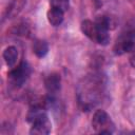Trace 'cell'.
<instances>
[{"instance_id":"9c48e42d","label":"cell","mask_w":135,"mask_h":135,"mask_svg":"<svg viewBox=\"0 0 135 135\" xmlns=\"http://www.w3.org/2000/svg\"><path fill=\"white\" fill-rule=\"evenodd\" d=\"M33 52L37 57L42 58L47 54L49 45L44 40H36L33 44Z\"/></svg>"},{"instance_id":"5b68a950","label":"cell","mask_w":135,"mask_h":135,"mask_svg":"<svg viewBox=\"0 0 135 135\" xmlns=\"http://www.w3.org/2000/svg\"><path fill=\"white\" fill-rule=\"evenodd\" d=\"M31 68L26 61H21L15 69H13L8 73V79L12 84L15 86H21L30 77Z\"/></svg>"},{"instance_id":"277c9868","label":"cell","mask_w":135,"mask_h":135,"mask_svg":"<svg viewBox=\"0 0 135 135\" xmlns=\"http://www.w3.org/2000/svg\"><path fill=\"white\" fill-rule=\"evenodd\" d=\"M134 31H127L122 33L114 43L113 52L115 55H123L126 53H130L134 50L135 42H134Z\"/></svg>"},{"instance_id":"30bf717a","label":"cell","mask_w":135,"mask_h":135,"mask_svg":"<svg viewBox=\"0 0 135 135\" xmlns=\"http://www.w3.org/2000/svg\"><path fill=\"white\" fill-rule=\"evenodd\" d=\"M50 4L51 7H55L63 12H66L70 6V0H50Z\"/></svg>"},{"instance_id":"7a4b0ae2","label":"cell","mask_w":135,"mask_h":135,"mask_svg":"<svg viewBox=\"0 0 135 135\" xmlns=\"http://www.w3.org/2000/svg\"><path fill=\"white\" fill-rule=\"evenodd\" d=\"M80 30L89 39L100 45H107L110 42L109 31L100 26L96 21L83 20L80 24Z\"/></svg>"},{"instance_id":"52a82bcc","label":"cell","mask_w":135,"mask_h":135,"mask_svg":"<svg viewBox=\"0 0 135 135\" xmlns=\"http://www.w3.org/2000/svg\"><path fill=\"white\" fill-rule=\"evenodd\" d=\"M47 17V21L51 23V25L53 26H58L63 22V18H64V12L55 7H51L47 11L46 14Z\"/></svg>"},{"instance_id":"8992f818","label":"cell","mask_w":135,"mask_h":135,"mask_svg":"<svg viewBox=\"0 0 135 135\" xmlns=\"http://www.w3.org/2000/svg\"><path fill=\"white\" fill-rule=\"evenodd\" d=\"M61 85L60 75L57 73H52L47 75L44 79V86L50 95H55L59 92Z\"/></svg>"},{"instance_id":"ba28073f","label":"cell","mask_w":135,"mask_h":135,"mask_svg":"<svg viewBox=\"0 0 135 135\" xmlns=\"http://www.w3.org/2000/svg\"><path fill=\"white\" fill-rule=\"evenodd\" d=\"M3 59L5 61V63L8 65V66H13L16 61H17V58H18V51L15 46H7L4 51H3Z\"/></svg>"},{"instance_id":"6da1fadb","label":"cell","mask_w":135,"mask_h":135,"mask_svg":"<svg viewBox=\"0 0 135 135\" xmlns=\"http://www.w3.org/2000/svg\"><path fill=\"white\" fill-rule=\"evenodd\" d=\"M105 79L99 73H92L84 76L78 83L77 97L80 108L89 111L97 105L104 96Z\"/></svg>"},{"instance_id":"3957f363","label":"cell","mask_w":135,"mask_h":135,"mask_svg":"<svg viewBox=\"0 0 135 135\" xmlns=\"http://www.w3.org/2000/svg\"><path fill=\"white\" fill-rule=\"evenodd\" d=\"M92 128L99 134H112L114 132V123L108 113L103 110H97L92 118Z\"/></svg>"},{"instance_id":"8fae6325","label":"cell","mask_w":135,"mask_h":135,"mask_svg":"<svg viewBox=\"0 0 135 135\" xmlns=\"http://www.w3.org/2000/svg\"><path fill=\"white\" fill-rule=\"evenodd\" d=\"M131 55H130V63L133 68H135V50H133L132 52H130Z\"/></svg>"}]
</instances>
